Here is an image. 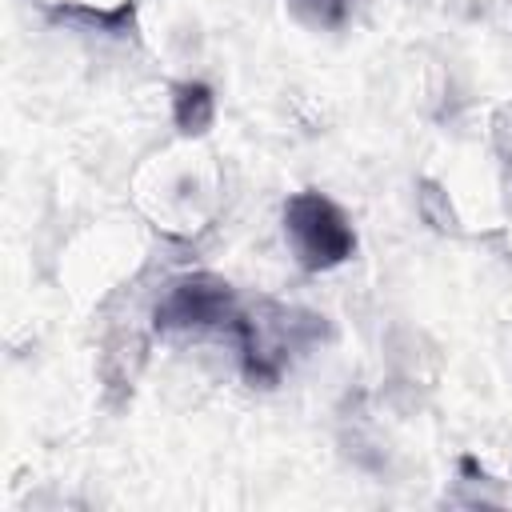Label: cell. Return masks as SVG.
<instances>
[{
    "label": "cell",
    "mask_w": 512,
    "mask_h": 512,
    "mask_svg": "<svg viewBox=\"0 0 512 512\" xmlns=\"http://www.w3.org/2000/svg\"><path fill=\"white\" fill-rule=\"evenodd\" d=\"M240 312L232 304L228 284L212 280V276H192L180 280L168 300L156 308V324L160 328H208V324H232L236 328Z\"/></svg>",
    "instance_id": "obj_2"
},
{
    "label": "cell",
    "mask_w": 512,
    "mask_h": 512,
    "mask_svg": "<svg viewBox=\"0 0 512 512\" xmlns=\"http://www.w3.org/2000/svg\"><path fill=\"white\" fill-rule=\"evenodd\" d=\"M284 236L296 252V260L312 272L336 268L352 256L356 232L348 216L320 192H296L284 208Z\"/></svg>",
    "instance_id": "obj_1"
},
{
    "label": "cell",
    "mask_w": 512,
    "mask_h": 512,
    "mask_svg": "<svg viewBox=\"0 0 512 512\" xmlns=\"http://www.w3.org/2000/svg\"><path fill=\"white\" fill-rule=\"evenodd\" d=\"M176 124L184 132H204L212 124V88L208 84H180L176 88Z\"/></svg>",
    "instance_id": "obj_3"
}]
</instances>
